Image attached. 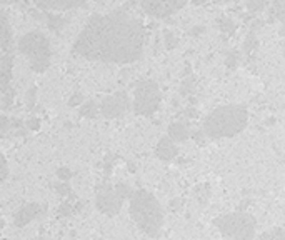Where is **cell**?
<instances>
[{"label":"cell","instance_id":"6da1fadb","mask_svg":"<svg viewBox=\"0 0 285 240\" xmlns=\"http://www.w3.org/2000/svg\"><path fill=\"white\" fill-rule=\"evenodd\" d=\"M145 30L125 12L94 15L85 23L72 47L82 59L102 64H134L144 54Z\"/></svg>","mask_w":285,"mask_h":240},{"label":"cell","instance_id":"7a4b0ae2","mask_svg":"<svg viewBox=\"0 0 285 240\" xmlns=\"http://www.w3.org/2000/svg\"><path fill=\"white\" fill-rule=\"evenodd\" d=\"M249 114L244 105H224L212 110L203 120V133L210 138L235 137L247 125Z\"/></svg>","mask_w":285,"mask_h":240},{"label":"cell","instance_id":"3957f363","mask_svg":"<svg viewBox=\"0 0 285 240\" xmlns=\"http://www.w3.org/2000/svg\"><path fill=\"white\" fill-rule=\"evenodd\" d=\"M130 215L142 232L150 237H155L164 224V212L159 200L147 190H135L130 195Z\"/></svg>","mask_w":285,"mask_h":240},{"label":"cell","instance_id":"277c9868","mask_svg":"<svg viewBox=\"0 0 285 240\" xmlns=\"http://www.w3.org/2000/svg\"><path fill=\"white\" fill-rule=\"evenodd\" d=\"M18 52L28 59L34 72H45L50 67V42L42 32H28L18 40Z\"/></svg>","mask_w":285,"mask_h":240},{"label":"cell","instance_id":"5b68a950","mask_svg":"<svg viewBox=\"0 0 285 240\" xmlns=\"http://www.w3.org/2000/svg\"><path fill=\"white\" fill-rule=\"evenodd\" d=\"M217 229L230 240H252L255 235V219L250 214L234 212L215 219Z\"/></svg>","mask_w":285,"mask_h":240},{"label":"cell","instance_id":"8992f818","mask_svg":"<svg viewBox=\"0 0 285 240\" xmlns=\"http://www.w3.org/2000/svg\"><path fill=\"white\" fill-rule=\"evenodd\" d=\"M162 94L155 80L142 79L134 90V110L142 117H150L160 107Z\"/></svg>","mask_w":285,"mask_h":240},{"label":"cell","instance_id":"52a82bcc","mask_svg":"<svg viewBox=\"0 0 285 240\" xmlns=\"http://www.w3.org/2000/svg\"><path fill=\"white\" fill-rule=\"evenodd\" d=\"M145 13L155 18H167L180 10L189 0H139Z\"/></svg>","mask_w":285,"mask_h":240},{"label":"cell","instance_id":"ba28073f","mask_svg":"<svg viewBox=\"0 0 285 240\" xmlns=\"http://www.w3.org/2000/svg\"><path fill=\"white\" fill-rule=\"evenodd\" d=\"M123 199L118 195L115 187L110 189L108 185H102L97 189V197H95V205L105 215H115L120 212Z\"/></svg>","mask_w":285,"mask_h":240},{"label":"cell","instance_id":"9c48e42d","mask_svg":"<svg viewBox=\"0 0 285 240\" xmlns=\"http://www.w3.org/2000/svg\"><path fill=\"white\" fill-rule=\"evenodd\" d=\"M130 109L129 95L125 92H117L108 95L100 102V114L105 119H118Z\"/></svg>","mask_w":285,"mask_h":240},{"label":"cell","instance_id":"30bf717a","mask_svg":"<svg viewBox=\"0 0 285 240\" xmlns=\"http://www.w3.org/2000/svg\"><path fill=\"white\" fill-rule=\"evenodd\" d=\"M42 207L39 204H27L17 210V214L13 215V225L18 229L25 227L30 222H34L37 217H40Z\"/></svg>","mask_w":285,"mask_h":240},{"label":"cell","instance_id":"8fae6325","mask_svg":"<svg viewBox=\"0 0 285 240\" xmlns=\"http://www.w3.org/2000/svg\"><path fill=\"white\" fill-rule=\"evenodd\" d=\"M34 2L40 8H45V10L65 12V10H72V8L82 7L87 0H34Z\"/></svg>","mask_w":285,"mask_h":240},{"label":"cell","instance_id":"7c38bea8","mask_svg":"<svg viewBox=\"0 0 285 240\" xmlns=\"http://www.w3.org/2000/svg\"><path fill=\"white\" fill-rule=\"evenodd\" d=\"M155 155L164 162H170L177 157V147H175V142L170 138L169 135L164 137L162 140L157 143L155 147Z\"/></svg>","mask_w":285,"mask_h":240},{"label":"cell","instance_id":"4fadbf2b","mask_svg":"<svg viewBox=\"0 0 285 240\" xmlns=\"http://www.w3.org/2000/svg\"><path fill=\"white\" fill-rule=\"evenodd\" d=\"M169 137L172 138V140L175 143H179V142H185L189 138L190 135V132H189V128L184 125L182 122H174L172 125L169 127Z\"/></svg>","mask_w":285,"mask_h":240},{"label":"cell","instance_id":"5bb4252c","mask_svg":"<svg viewBox=\"0 0 285 240\" xmlns=\"http://www.w3.org/2000/svg\"><path fill=\"white\" fill-rule=\"evenodd\" d=\"M10 38H12L10 23H8L5 13L0 10V49H3V47L10 44Z\"/></svg>","mask_w":285,"mask_h":240},{"label":"cell","instance_id":"9a60e30c","mask_svg":"<svg viewBox=\"0 0 285 240\" xmlns=\"http://www.w3.org/2000/svg\"><path fill=\"white\" fill-rule=\"evenodd\" d=\"M45 22L52 30H60V28H64V25L67 23V20H65L64 17L55 15V13H45Z\"/></svg>","mask_w":285,"mask_h":240},{"label":"cell","instance_id":"2e32d148","mask_svg":"<svg viewBox=\"0 0 285 240\" xmlns=\"http://www.w3.org/2000/svg\"><path fill=\"white\" fill-rule=\"evenodd\" d=\"M98 110H100V107H97V104L92 102V100L80 105V115H82V117H87V119H95L98 114Z\"/></svg>","mask_w":285,"mask_h":240},{"label":"cell","instance_id":"e0dca14e","mask_svg":"<svg viewBox=\"0 0 285 240\" xmlns=\"http://www.w3.org/2000/svg\"><path fill=\"white\" fill-rule=\"evenodd\" d=\"M272 13L279 22L285 25V0H272Z\"/></svg>","mask_w":285,"mask_h":240},{"label":"cell","instance_id":"ac0fdd59","mask_svg":"<svg viewBox=\"0 0 285 240\" xmlns=\"http://www.w3.org/2000/svg\"><path fill=\"white\" fill-rule=\"evenodd\" d=\"M257 240H285V230L280 227H275L272 230L264 232Z\"/></svg>","mask_w":285,"mask_h":240},{"label":"cell","instance_id":"d6986e66","mask_svg":"<svg viewBox=\"0 0 285 240\" xmlns=\"http://www.w3.org/2000/svg\"><path fill=\"white\" fill-rule=\"evenodd\" d=\"M255 49H257V35H255V32L252 30V32L249 33V35H247L245 40H244V45H242V50H244V54L250 55Z\"/></svg>","mask_w":285,"mask_h":240},{"label":"cell","instance_id":"ffe728a7","mask_svg":"<svg viewBox=\"0 0 285 240\" xmlns=\"http://www.w3.org/2000/svg\"><path fill=\"white\" fill-rule=\"evenodd\" d=\"M245 7L252 13H260L267 7V0H245Z\"/></svg>","mask_w":285,"mask_h":240},{"label":"cell","instance_id":"44dd1931","mask_svg":"<svg viewBox=\"0 0 285 240\" xmlns=\"http://www.w3.org/2000/svg\"><path fill=\"white\" fill-rule=\"evenodd\" d=\"M10 80H12V70L0 72V92L2 94H5L7 90H10Z\"/></svg>","mask_w":285,"mask_h":240},{"label":"cell","instance_id":"7402d4cb","mask_svg":"<svg viewBox=\"0 0 285 240\" xmlns=\"http://www.w3.org/2000/svg\"><path fill=\"white\" fill-rule=\"evenodd\" d=\"M218 28H220L224 33H234L237 25H235V22L232 20V18L224 17V18H220V20H218Z\"/></svg>","mask_w":285,"mask_h":240},{"label":"cell","instance_id":"603a6c76","mask_svg":"<svg viewBox=\"0 0 285 240\" xmlns=\"http://www.w3.org/2000/svg\"><path fill=\"white\" fill-rule=\"evenodd\" d=\"M164 44L165 47H167L169 50H172L175 45H177V38H175V35L170 30H165L164 32Z\"/></svg>","mask_w":285,"mask_h":240},{"label":"cell","instance_id":"cb8c5ba5","mask_svg":"<svg viewBox=\"0 0 285 240\" xmlns=\"http://www.w3.org/2000/svg\"><path fill=\"white\" fill-rule=\"evenodd\" d=\"M12 130V119H7L3 115H0V135Z\"/></svg>","mask_w":285,"mask_h":240},{"label":"cell","instance_id":"d4e9b609","mask_svg":"<svg viewBox=\"0 0 285 240\" xmlns=\"http://www.w3.org/2000/svg\"><path fill=\"white\" fill-rule=\"evenodd\" d=\"M115 190L118 192V195L122 197V199H130V195L134 194V192L130 190V187L127 184H118L115 185Z\"/></svg>","mask_w":285,"mask_h":240},{"label":"cell","instance_id":"484cf974","mask_svg":"<svg viewBox=\"0 0 285 240\" xmlns=\"http://www.w3.org/2000/svg\"><path fill=\"white\" fill-rule=\"evenodd\" d=\"M8 177V165H7V160L3 157V153L0 152V180H5Z\"/></svg>","mask_w":285,"mask_h":240},{"label":"cell","instance_id":"4316f807","mask_svg":"<svg viewBox=\"0 0 285 240\" xmlns=\"http://www.w3.org/2000/svg\"><path fill=\"white\" fill-rule=\"evenodd\" d=\"M35 102H37V89L35 87H30L28 89V92H27V105H28V109H34L35 107Z\"/></svg>","mask_w":285,"mask_h":240},{"label":"cell","instance_id":"83f0119b","mask_svg":"<svg viewBox=\"0 0 285 240\" xmlns=\"http://www.w3.org/2000/svg\"><path fill=\"white\" fill-rule=\"evenodd\" d=\"M237 62H239V55H237V52L235 50L229 52V54H227V59H225V65L230 67V69H235Z\"/></svg>","mask_w":285,"mask_h":240},{"label":"cell","instance_id":"f1b7e54d","mask_svg":"<svg viewBox=\"0 0 285 240\" xmlns=\"http://www.w3.org/2000/svg\"><path fill=\"white\" fill-rule=\"evenodd\" d=\"M55 190H57V194L62 195V197L70 195V187H69L67 182H64V180H62L60 184H57V185H55Z\"/></svg>","mask_w":285,"mask_h":240},{"label":"cell","instance_id":"f546056e","mask_svg":"<svg viewBox=\"0 0 285 240\" xmlns=\"http://www.w3.org/2000/svg\"><path fill=\"white\" fill-rule=\"evenodd\" d=\"M193 84H195V82H193V79H190V77H189V79H185L184 84H182V89H180L182 95H189L190 92H192V90H193Z\"/></svg>","mask_w":285,"mask_h":240},{"label":"cell","instance_id":"4dcf8cb0","mask_svg":"<svg viewBox=\"0 0 285 240\" xmlns=\"http://www.w3.org/2000/svg\"><path fill=\"white\" fill-rule=\"evenodd\" d=\"M13 102V90H7L5 94H3V100H2V109H10V105Z\"/></svg>","mask_w":285,"mask_h":240},{"label":"cell","instance_id":"1f68e13d","mask_svg":"<svg viewBox=\"0 0 285 240\" xmlns=\"http://www.w3.org/2000/svg\"><path fill=\"white\" fill-rule=\"evenodd\" d=\"M84 104V95L82 94H74L69 99V107H80Z\"/></svg>","mask_w":285,"mask_h":240},{"label":"cell","instance_id":"d6a6232c","mask_svg":"<svg viewBox=\"0 0 285 240\" xmlns=\"http://www.w3.org/2000/svg\"><path fill=\"white\" fill-rule=\"evenodd\" d=\"M57 177H59L60 180L67 182L70 177H72V172H70V169H67V167H60V169L57 170Z\"/></svg>","mask_w":285,"mask_h":240},{"label":"cell","instance_id":"836d02e7","mask_svg":"<svg viewBox=\"0 0 285 240\" xmlns=\"http://www.w3.org/2000/svg\"><path fill=\"white\" fill-rule=\"evenodd\" d=\"M27 127H28V130H39V128H40V120L35 119V117L28 119Z\"/></svg>","mask_w":285,"mask_h":240},{"label":"cell","instance_id":"e575fe53","mask_svg":"<svg viewBox=\"0 0 285 240\" xmlns=\"http://www.w3.org/2000/svg\"><path fill=\"white\" fill-rule=\"evenodd\" d=\"M70 212H72V207H70L69 202H65V204L60 205V209H59V214L60 215H70Z\"/></svg>","mask_w":285,"mask_h":240},{"label":"cell","instance_id":"d590c367","mask_svg":"<svg viewBox=\"0 0 285 240\" xmlns=\"http://www.w3.org/2000/svg\"><path fill=\"white\" fill-rule=\"evenodd\" d=\"M30 15L34 18H37V20H45V13L40 12V10H35V8H32V10H30Z\"/></svg>","mask_w":285,"mask_h":240},{"label":"cell","instance_id":"8d00e7d4","mask_svg":"<svg viewBox=\"0 0 285 240\" xmlns=\"http://www.w3.org/2000/svg\"><path fill=\"white\" fill-rule=\"evenodd\" d=\"M203 30H205V28L200 27V25H197L195 28H192V30H190V33H192V35H200Z\"/></svg>","mask_w":285,"mask_h":240},{"label":"cell","instance_id":"74e56055","mask_svg":"<svg viewBox=\"0 0 285 240\" xmlns=\"http://www.w3.org/2000/svg\"><path fill=\"white\" fill-rule=\"evenodd\" d=\"M190 2H192L193 5H200V3H203L205 0H190Z\"/></svg>","mask_w":285,"mask_h":240},{"label":"cell","instance_id":"f35d334b","mask_svg":"<svg viewBox=\"0 0 285 240\" xmlns=\"http://www.w3.org/2000/svg\"><path fill=\"white\" fill-rule=\"evenodd\" d=\"M217 3H225V2H229V0H215Z\"/></svg>","mask_w":285,"mask_h":240},{"label":"cell","instance_id":"ab89813d","mask_svg":"<svg viewBox=\"0 0 285 240\" xmlns=\"http://www.w3.org/2000/svg\"><path fill=\"white\" fill-rule=\"evenodd\" d=\"M2 3H8V2H12V0H0Z\"/></svg>","mask_w":285,"mask_h":240},{"label":"cell","instance_id":"60d3db41","mask_svg":"<svg viewBox=\"0 0 285 240\" xmlns=\"http://www.w3.org/2000/svg\"><path fill=\"white\" fill-rule=\"evenodd\" d=\"M3 224H5V222H3V220H0V229L3 227Z\"/></svg>","mask_w":285,"mask_h":240},{"label":"cell","instance_id":"b9f144b4","mask_svg":"<svg viewBox=\"0 0 285 240\" xmlns=\"http://www.w3.org/2000/svg\"><path fill=\"white\" fill-rule=\"evenodd\" d=\"M35 240H47V239H44V237H39V239H35Z\"/></svg>","mask_w":285,"mask_h":240}]
</instances>
